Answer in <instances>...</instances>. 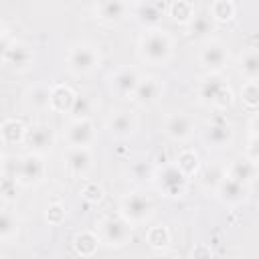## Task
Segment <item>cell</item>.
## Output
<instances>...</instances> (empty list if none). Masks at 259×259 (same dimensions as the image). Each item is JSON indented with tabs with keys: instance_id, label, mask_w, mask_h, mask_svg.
Masks as SVG:
<instances>
[{
	"instance_id": "27",
	"label": "cell",
	"mask_w": 259,
	"mask_h": 259,
	"mask_svg": "<svg viewBox=\"0 0 259 259\" xmlns=\"http://www.w3.org/2000/svg\"><path fill=\"white\" fill-rule=\"evenodd\" d=\"M166 12H168V16H170L174 22L186 26V24L192 20V16L196 14V8H194V4L188 2V0H176V2H170V4H168Z\"/></svg>"
},
{
	"instance_id": "18",
	"label": "cell",
	"mask_w": 259,
	"mask_h": 259,
	"mask_svg": "<svg viewBox=\"0 0 259 259\" xmlns=\"http://www.w3.org/2000/svg\"><path fill=\"white\" fill-rule=\"evenodd\" d=\"M162 93H164V85L158 77H142L136 93L132 95V101L140 107H148V105L156 103Z\"/></svg>"
},
{
	"instance_id": "33",
	"label": "cell",
	"mask_w": 259,
	"mask_h": 259,
	"mask_svg": "<svg viewBox=\"0 0 259 259\" xmlns=\"http://www.w3.org/2000/svg\"><path fill=\"white\" fill-rule=\"evenodd\" d=\"M93 107H95V103H93V97H91V95H87V93H77L75 103H73L69 115H71V119H89L91 113H93Z\"/></svg>"
},
{
	"instance_id": "20",
	"label": "cell",
	"mask_w": 259,
	"mask_h": 259,
	"mask_svg": "<svg viewBox=\"0 0 259 259\" xmlns=\"http://www.w3.org/2000/svg\"><path fill=\"white\" fill-rule=\"evenodd\" d=\"M95 18H99L101 22H119L123 20L127 14H132V4L127 2H117V0H107V2H97L93 6Z\"/></svg>"
},
{
	"instance_id": "40",
	"label": "cell",
	"mask_w": 259,
	"mask_h": 259,
	"mask_svg": "<svg viewBox=\"0 0 259 259\" xmlns=\"http://www.w3.org/2000/svg\"><path fill=\"white\" fill-rule=\"evenodd\" d=\"M83 196H85L89 202H97V200H101V188L95 186V184H89V186L83 190Z\"/></svg>"
},
{
	"instance_id": "29",
	"label": "cell",
	"mask_w": 259,
	"mask_h": 259,
	"mask_svg": "<svg viewBox=\"0 0 259 259\" xmlns=\"http://www.w3.org/2000/svg\"><path fill=\"white\" fill-rule=\"evenodd\" d=\"M18 217L14 210L10 208H4L2 214H0V239L2 243H10L16 235H18Z\"/></svg>"
},
{
	"instance_id": "8",
	"label": "cell",
	"mask_w": 259,
	"mask_h": 259,
	"mask_svg": "<svg viewBox=\"0 0 259 259\" xmlns=\"http://www.w3.org/2000/svg\"><path fill=\"white\" fill-rule=\"evenodd\" d=\"M45 172H47V164H45V158L40 154L30 152V154L18 158L16 178L22 186H36L38 182H42Z\"/></svg>"
},
{
	"instance_id": "17",
	"label": "cell",
	"mask_w": 259,
	"mask_h": 259,
	"mask_svg": "<svg viewBox=\"0 0 259 259\" xmlns=\"http://www.w3.org/2000/svg\"><path fill=\"white\" fill-rule=\"evenodd\" d=\"M168 6L160 4V2H140L136 6H132V16L146 28H160V22L164 18V12H166Z\"/></svg>"
},
{
	"instance_id": "35",
	"label": "cell",
	"mask_w": 259,
	"mask_h": 259,
	"mask_svg": "<svg viewBox=\"0 0 259 259\" xmlns=\"http://www.w3.org/2000/svg\"><path fill=\"white\" fill-rule=\"evenodd\" d=\"M18 186H22V184L18 182V178H16V176H2V182H0V194H2L4 204L12 202V200L16 198Z\"/></svg>"
},
{
	"instance_id": "19",
	"label": "cell",
	"mask_w": 259,
	"mask_h": 259,
	"mask_svg": "<svg viewBox=\"0 0 259 259\" xmlns=\"http://www.w3.org/2000/svg\"><path fill=\"white\" fill-rule=\"evenodd\" d=\"M233 136H235L233 125H231L229 121H225V119H214V121H210V123L206 125V130H204V134H202L204 142H206L210 148H229L231 142H233Z\"/></svg>"
},
{
	"instance_id": "22",
	"label": "cell",
	"mask_w": 259,
	"mask_h": 259,
	"mask_svg": "<svg viewBox=\"0 0 259 259\" xmlns=\"http://www.w3.org/2000/svg\"><path fill=\"white\" fill-rule=\"evenodd\" d=\"M77 93L69 85H53L51 91V109L59 113H71Z\"/></svg>"
},
{
	"instance_id": "1",
	"label": "cell",
	"mask_w": 259,
	"mask_h": 259,
	"mask_svg": "<svg viewBox=\"0 0 259 259\" xmlns=\"http://www.w3.org/2000/svg\"><path fill=\"white\" fill-rule=\"evenodd\" d=\"M172 49H174V42L164 28L144 30L138 40L140 59L154 67H166L168 61L172 59Z\"/></svg>"
},
{
	"instance_id": "10",
	"label": "cell",
	"mask_w": 259,
	"mask_h": 259,
	"mask_svg": "<svg viewBox=\"0 0 259 259\" xmlns=\"http://www.w3.org/2000/svg\"><path fill=\"white\" fill-rule=\"evenodd\" d=\"M2 63L6 69L10 71H16V73H22V71H28L34 63V53L28 45L20 42V40H14L10 47H6L2 51Z\"/></svg>"
},
{
	"instance_id": "16",
	"label": "cell",
	"mask_w": 259,
	"mask_h": 259,
	"mask_svg": "<svg viewBox=\"0 0 259 259\" xmlns=\"http://www.w3.org/2000/svg\"><path fill=\"white\" fill-rule=\"evenodd\" d=\"M214 194L225 206H239L247 200L249 186H245V184H241L229 176H223V180H219V184H217Z\"/></svg>"
},
{
	"instance_id": "39",
	"label": "cell",
	"mask_w": 259,
	"mask_h": 259,
	"mask_svg": "<svg viewBox=\"0 0 259 259\" xmlns=\"http://www.w3.org/2000/svg\"><path fill=\"white\" fill-rule=\"evenodd\" d=\"M190 259H212V253L206 245H196L192 251H190Z\"/></svg>"
},
{
	"instance_id": "7",
	"label": "cell",
	"mask_w": 259,
	"mask_h": 259,
	"mask_svg": "<svg viewBox=\"0 0 259 259\" xmlns=\"http://www.w3.org/2000/svg\"><path fill=\"white\" fill-rule=\"evenodd\" d=\"M198 63L208 75H219L229 63V49L221 40H206L198 51Z\"/></svg>"
},
{
	"instance_id": "25",
	"label": "cell",
	"mask_w": 259,
	"mask_h": 259,
	"mask_svg": "<svg viewBox=\"0 0 259 259\" xmlns=\"http://www.w3.org/2000/svg\"><path fill=\"white\" fill-rule=\"evenodd\" d=\"M214 24L217 22L212 20V16L206 10V12H196L192 16V20L186 24V28H188V34H192L194 38H206L214 30Z\"/></svg>"
},
{
	"instance_id": "24",
	"label": "cell",
	"mask_w": 259,
	"mask_h": 259,
	"mask_svg": "<svg viewBox=\"0 0 259 259\" xmlns=\"http://www.w3.org/2000/svg\"><path fill=\"white\" fill-rule=\"evenodd\" d=\"M239 75L245 81H259V49H249L241 55Z\"/></svg>"
},
{
	"instance_id": "11",
	"label": "cell",
	"mask_w": 259,
	"mask_h": 259,
	"mask_svg": "<svg viewBox=\"0 0 259 259\" xmlns=\"http://www.w3.org/2000/svg\"><path fill=\"white\" fill-rule=\"evenodd\" d=\"M140 81H142V75L134 67H121V69H117L109 77V83L107 85H109V91L113 95H117V97H130L132 99V95L136 93Z\"/></svg>"
},
{
	"instance_id": "3",
	"label": "cell",
	"mask_w": 259,
	"mask_h": 259,
	"mask_svg": "<svg viewBox=\"0 0 259 259\" xmlns=\"http://www.w3.org/2000/svg\"><path fill=\"white\" fill-rule=\"evenodd\" d=\"M99 63H101V55L97 47L89 42H77L65 55V65L73 75H89L99 67Z\"/></svg>"
},
{
	"instance_id": "28",
	"label": "cell",
	"mask_w": 259,
	"mask_h": 259,
	"mask_svg": "<svg viewBox=\"0 0 259 259\" xmlns=\"http://www.w3.org/2000/svg\"><path fill=\"white\" fill-rule=\"evenodd\" d=\"M99 243H101V241H99L97 233L83 231V233H79V235L73 239V249H75L81 257H91V255L97 251Z\"/></svg>"
},
{
	"instance_id": "41",
	"label": "cell",
	"mask_w": 259,
	"mask_h": 259,
	"mask_svg": "<svg viewBox=\"0 0 259 259\" xmlns=\"http://www.w3.org/2000/svg\"><path fill=\"white\" fill-rule=\"evenodd\" d=\"M251 132H253V136H259V113H255L251 117Z\"/></svg>"
},
{
	"instance_id": "9",
	"label": "cell",
	"mask_w": 259,
	"mask_h": 259,
	"mask_svg": "<svg viewBox=\"0 0 259 259\" xmlns=\"http://www.w3.org/2000/svg\"><path fill=\"white\" fill-rule=\"evenodd\" d=\"M97 138V130L91 119H71L65 127L67 148H89Z\"/></svg>"
},
{
	"instance_id": "4",
	"label": "cell",
	"mask_w": 259,
	"mask_h": 259,
	"mask_svg": "<svg viewBox=\"0 0 259 259\" xmlns=\"http://www.w3.org/2000/svg\"><path fill=\"white\" fill-rule=\"evenodd\" d=\"M154 212V202L144 192H127L119 200V217L125 219L132 227L146 223Z\"/></svg>"
},
{
	"instance_id": "31",
	"label": "cell",
	"mask_w": 259,
	"mask_h": 259,
	"mask_svg": "<svg viewBox=\"0 0 259 259\" xmlns=\"http://www.w3.org/2000/svg\"><path fill=\"white\" fill-rule=\"evenodd\" d=\"M235 12H237V4L231 0H214L208 6V14L212 16L214 22H229L233 20Z\"/></svg>"
},
{
	"instance_id": "34",
	"label": "cell",
	"mask_w": 259,
	"mask_h": 259,
	"mask_svg": "<svg viewBox=\"0 0 259 259\" xmlns=\"http://www.w3.org/2000/svg\"><path fill=\"white\" fill-rule=\"evenodd\" d=\"M241 101L249 109L259 107V81H245L241 87Z\"/></svg>"
},
{
	"instance_id": "15",
	"label": "cell",
	"mask_w": 259,
	"mask_h": 259,
	"mask_svg": "<svg viewBox=\"0 0 259 259\" xmlns=\"http://www.w3.org/2000/svg\"><path fill=\"white\" fill-rule=\"evenodd\" d=\"M63 162L71 176L83 178L89 174V170L93 166V156H91L89 148H67L63 154Z\"/></svg>"
},
{
	"instance_id": "38",
	"label": "cell",
	"mask_w": 259,
	"mask_h": 259,
	"mask_svg": "<svg viewBox=\"0 0 259 259\" xmlns=\"http://www.w3.org/2000/svg\"><path fill=\"white\" fill-rule=\"evenodd\" d=\"M245 156L259 166V136H253L249 140V146H247V154Z\"/></svg>"
},
{
	"instance_id": "36",
	"label": "cell",
	"mask_w": 259,
	"mask_h": 259,
	"mask_svg": "<svg viewBox=\"0 0 259 259\" xmlns=\"http://www.w3.org/2000/svg\"><path fill=\"white\" fill-rule=\"evenodd\" d=\"M65 217H67V210L61 202H51L45 210V219L49 225H61L65 221Z\"/></svg>"
},
{
	"instance_id": "26",
	"label": "cell",
	"mask_w": 259,
	"mask_h": 259,
	"mask_svg": "<svg viewBox=\"0 0 259 259\" xmlns=\"http://www.w3.org/2000/svg\"><path fill=\"white\" fill-rule=\"evenodd\" d=\"M0 136H2V142H4L6 146H12V144H24L26 125H24L20 119H6V121L2 123Z\"/></svg>"
},
{
	"instance_id": "5",
	"label": "cell",
	"mask_w": 259,
	"mask_h": 259,
	"mask_svg": "<svg viewBox=\"0 0 259 259\" xmlns=\"http://www.w3.org/2000/svg\"><path fill=\"white\" fill-rule=\"evenodd\" d=\"M97 237L103 245L123 247L132 239V225L121 217H105L97 223Z\"/></svg>"
},
{
	"instance_id": "23",
	"label": "cell",
	"mask_w": 259,
	"mask_h": 259,
	"mask_svg": "<svg viewBox=\"0 0 259 259\" xmlns=\"http://www.w3.org/2000/svg\"><path fill=\"white\" fill-rule=\"evenodd\" d=\"M51 91H53V87H49V85H34L26 91L24 101L34 111H47V109H51Z\"/></svg>"
},
{
	"instance_id": "6",
	"label": "cell",
	"mask_w": 259,
	"mask_h": 259,
	"mask_svg": "<svg viewBox=\"0 0 259 259\" xmlns=\"http://www.w3.org/2000/svg\"><path fill=\"white\" fill-rule=\"evenodd\" d=\"M154 184L156 188L164 194V196H170V198H176V196H182L188 188V178L172 164H164L162 168L156 170L154 174Z\"/></svg>"
},
{
	"instance_id": "2",
	"label": "cell",
	"mask_w": 259,
	"mask_h": 259,
	"mask_svg": "<svg viewBox=\"0 0 259 259\" xmlns=\"http://www.w3.org/2000/svg\"><path fill=\"white\" fill-rule=\"evenodd\" d=\"M198 99L204 105H210L214 109H225L233 103V89L231 85L219 77V75H206L200 83H198Z\"/></svg>"
},
{
	"instance_id": "32",
	"label": "cell",
	"mask_w": 259,
	"mask_h": 259,
	"mask_svg": "<svg viewBox=\"0 0 259 259\" xmlns=\"http://www.w3.org/2000/svg\"><path fill=\"white\" fill-rule=\"evenodd\" d=\"M146 241H148V245H150L152 249L162 251V249H166V247L170 245L172 235H170L168 227H164V225H156V227H150V229H148V233H146Z\"/></svg>"
},
{
	"instance_id": "30",
	"label": "cell",
	"mask_w": 259,
	"mask_h": 259,
	"mask_svg": "<svg viewBox=\"0 0 259 259\" xmlns=\"http://www.w3.org/2000/svg\"><path fill=\"white\" fill-rule=\"evenodd\" d=\"M174 166H176L186 178H192V176L198 172L200 160H198L196 152H192V150H182V152H178V156H176V160H174Z\"/></svg>"
},
{
	"instance_id": "14",
	"label": "cell",
	"mask_w": 259,
	"mask_h": 259,
	"mask_svg": "<svg viewBox=\"0 0 259 259\" xmlns=\"http://www.w3.org/2000/svg\"><path fill=\"white\" fill-rule=\"evenodd\" d=\"M24 144L28 146L30 152L34 154H45L55 146V130L47 123H32L26 127Z\"/></svg>"
},
{
	"instance_id": "37",
	"label": "cell",
	"mask_w": 259,
	"mask_h": 259,
	"mask_svg": "<svg viewBox=\"0 0 259 259\" xmlns=\"http://www.w3.org/2000/svg\"><path fill=\"white\" fill-rule=\"evenodd\" d=\"M130 172H132V176L136 180H154V174H156V170L146 162H136L130 168Z\"/></svg>"
},
{
	"instance_id": "21",
	"label": "cell",
	"mask_w": 259,
	"mask_h": 259,
	"mask_svg": "<svg viewBox=\"0 0 259 259\" xmlns=\"http://www.w3.org/2000/svg\"><path fill=\"white\" fill-rule=\"evenodd\" d=\"M225 176H229V178H233V180L249 186L255 180V176H257V164L251 162L247 156L245 158H237V160L231 162V166L227 168V174Z\"/></svg>"
},
{
	"instance_id": "12",
	"label": "cell",
	"mask_w": 259,
	"mask_h": 259,
	"mask_svg": "<svg viewBox=\"0 0 259 259\" xmlns=\"http://www.w3.org/2000/svg\"><path fill=\"white\" fill-rule=\"evenodd\" d=\"M194 130H196V121L188 113H184V111H174L164 121V134L170 140H174V142H186V140H190L192 134H194Z\"/></svg>"
},
{
	"instance_id": "13",
	"label": "cell",
	"mask_w": 259,
	"mask_h": 259,
	"mask_svg": "<svg viewBox=\"0 0 259 259\" xmlns=\"http://www.w3.org/2000/svg\"><path fill=\"white\" fill-rule=\"evenodd\" d=\"M105 127H107V132L113 138L125 140V138H130V136L136 134V130H138V117L130 109H117V111H111V115L105 119Z\"/></svg>"
},
{
	"instance_id": "42",
	"label": "cell",
	"mask_w": 259,
	"mask_h": 259,
	"mask_svg": "<svg viewBox=\"0 0 259 259\" xmlns=\"http://www.w3.org/2000/svg\"><path fill=\"white\" fill-rule=\"evenodd\" d=\"M150 259H178L176 255H170V253H156L154 257H150Z\"/></svg>"
}]
</instances>
